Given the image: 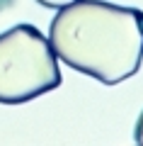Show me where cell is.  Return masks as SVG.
<instances>
[{"instance_id": "7a4b0ae2", "label": "cell", "mask_w": 143, "mask_h": 146, "mask_svg": "<svg viewBox=\"0 0 143 146\" xmlns=\"http://www.w3.org/2000/svg\"><path fill=\"white\" fill-rule=\"evenodd\" d=\"M61 85V68L49 36L34 25L0 34V105H22Z\"/></svg>"}, {"instance_id": "277c9868", "label": "cell", "mask_w": 143, "mask_h": 146, "mask_svg": "<svg viewBox=\"0 0 143 146\" xmlns=\"http://www.w3.org/2000/svg\"><path fill=\"white\" fill-rule=\"evenodd\" d=\"M133 139H136L138 146H143V110L138 115V122H136V131H133Z\"/></svg>"}, {"instance_id": "6da1fadb", "label": "cell", "mask_w": 143, "mask_h": 146, "mask_svg": "<svg viewBox=\"0 0 143 146\" xmlns=\"http://www.w3.org/2000/svg\"><path fill=\"white\" fill-rule=\"evenodd\" d=\"M49 44L66 66L117 85L143 63V12L107 0H75L58 7Z\"/></svg>"}, {"instance_id": "3957f363", "label": "cell", "mask_w": 143, "mask_h": 146, "mask_svg": "<svg viewBox=\"0 0 143 146\" xmlns=\"http://www.w3.org/2000/svg\"><path fill=\"white\" fill-rule=\"evenodd\" d=\"M39 5H44V7H53V10H58V7H66V5H71V3H75V0H36Z\"/></svg>"}]
</instances>
